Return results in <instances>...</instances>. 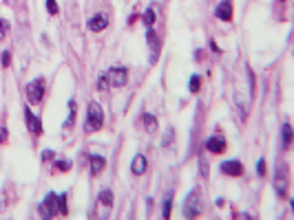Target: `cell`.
I'll return each instance as SVG.
<instances>
[{
  "instance_id": "16",
  "label": "cell",
  "mask_w": 294,
  "mask_h": 220,
  "mask_svg": "<svg viewBox=\"0 0 294 220\" xmlns=\"http://www.w3.org/2000/svg\"><path fill=\"white\" fill-rule=\"evenodd\" d=\"M157 20V7H148L146 13H144V24L146 26H153Z\"/></svg>"
},
{
  "instance_id": "19",
  "label": "cell",
  "mask_w": 294,
  "mask_h": 220,
  "mask_svg": "<svg viewBox=\"0 0 294 220\" xmlns=\"http://www.w3.org/2000/svg\"><path fill=\"white\" fill-rule=\"evenodd\" d=\"M55 170L58 172H69L71 170V161H67V158H64V161H55Z\"/></svg>"
},
{
  "instance_id": "12",
  "label": "cell",
  "mask_w": 294,
  "mask_h": 220,
  "mask_svg": "<svg viewBox=\"0 0 294 220\" xmlns=\"http://www.w3.org/2000/svg\"><path fill=\"white\" fill-rule=\"evenodd\" d=\"M25 119H27V128H29V130H31L33 134H40V132H42V123H40V119H38L29 108L25 110Z\"/></svg>"
},
{
  "instance_id": "25",
  "label": "cell",
  "mask_w": 294,
  "mask_h": 220,
  "mask_svg": "<svg viewBox=\"0 0 294 220\" xmlns=\"http://www.w3.org/2000/svg\"><path fill=\"white\" fill-rule=\"evenodd\" d=\"M257 174H259V176H263V174H266V161H263V158L257 163Z\"/></svg>"
},
{
  "instance_id": "10",
  "label": "cell",
  "mask_w": 294,
  "mask_h": 220,
  "mask_svg": "<svg viewBox=\"0 0 294 220\" xmlns=\"http://www.w3.org/2000/svg\"><path fill=\"white\" fill-rule=\"evenodd\" d=\"M221 172L226 176H241L243 174V165L239 161H223L221 163Z\"/></svg>"
},
{
  "instance_id": "8",
  "label": "cell",
  "mask_w": 294,
  "mask_h": 220,
  "mask_svg": "<svg viewBox=\"0 0 294 220\" xmlns=\"http://www.w3.org/2000/svg\"><path fill=\"white\" fill-rule=\"evenodd\" d=\"M146 167H148L146 156H144V154H135L133 161H131V172H133L135 176H142L144 172H146Z\"/></svg>"
},
{
  "instance_id": "2",
  "label": "cell",
  "mask_w": 294,
  "mask_h": 220,
  "mask_svg": "<svg viewBox=\"0 0 294 220\" xmlns=\"http://www.w3.org/2000/svg\"><path fill=\"white\" fill-rule=\"evenodd\" d=\"M102 126H104L102 108H100L98 101H91L89 108H86V126H84V130L86 132H95V130H100Z\"/></svg>"
},
{
  "instance_id": "7",
  "label": "cell",
  "mask_w": 294,
  "mask_h": 220,
  "mask_svg": "<svg viewBox=\"0 0 294 220\" xmlns=\"http://www.w3.org/2000/svg\"><path fill=\"white\" fill-rule=\"evenodd\" d=\"M214 16H217L219 20H223V22H230L232 20V0H223V2H219V7L214 9Z\"/></svg>"
},
{
  "instance_id": "5",
  "label": "cell",
  "mask_w": 294,
  "mask_h": 220,
  "mask_svg": "<svg viewBox=\"0 0 294 220\" xmlns=\"http://www.w3.org/2000/svg\"><path fill=\"white\" fill-rule=\"evenodd\" d=\"M107 79H108V86L122 88L129 82V70H126L124 66H113V68L107 70Z\"/></svg>"
},
{
  "instance_id": "26",
  "label": "cell",
  "mask_w": 294,
  "mask_h": 220,
  "mask_svg": "<svg viewBox=\"0 0 294 220\" xmlns=\"http://www.w3.org/2000/svg\"><path fill=\"white\" fill-rule=\"evenodd\" d=\"M53 150H42V161H51L53 158Z\"/></svg>"
},
{
  "instance_id": "18",
  "label": "cell",
  "mask_w": 294,
  "mask_h": 220,
  "mask_svg": "<svg viewBox=\"0 0 294 220\" xmlns=\"http://www.w3.org/2000/svg\"><path fill=\"white\" fill-rule=\"evenodd\" d=\"M100 202H102L104 207H111L113 205V192H111V189H104V192L100 194Z\"/></svg>"
},
{
  "instance_id": "20",
  "label": "cell",
  "mask_w": 294,
  "mask_h": 220,
  "mask_svg": "<svg viewBox=\"0 0 294 220\" xmlns=\"http://www.w3.org/2000/svg\"><path fill=\"white\" fill-rule=\"evenodd\" d=\"M7 31H9V22H7L5 18H0V40L7 38Z\"/></svg>"
},
{
  "instance_id": "3",
  "label": "cell",
  "mask_w": 294,
  "mask_h": 220,
  "mask_svg": "<svg viewBox=\"0 0 294 220\" xmlns=\"http://www.w3.org/2000/svg\"><path fill=\"white\" fill-rule=\"evenodd\" d=\"M201 209H204V202H201V192L195 187L186 196V200H184V216H188V218H197V216L201 214Z\"/></svg>"
},
{
  "instance_id": "9",
  "label": "cell",
  "mask_w": 294,
  "mask_h": 220,
  "mask_svg": "<svg viewBox=\"0 0 294 220\" xmlns=\"http://www.w3.org/2000/svg\"><path fill=\"white\" fill-rule=\"evenodd\" d=\"M86 26H89L91 31H104V29L108 26V18L104 16V13H95L93 18H89Z\"/></svg>"
},
{
  "instance_id": "28",
  "label": "cell",
  "mask_w": 294,
  "mask_h": 220,
  "mask_svg": "<svg viewBox=\"0 0 294 220\" xmlns=\"http://www.w3.org/2000/svg\"><path fill=\"white\" fill-rule=\"evenodd\" d=\"M9 62H11V53L5 51L2 53V66H9Z\"/></svg>"
},
{
  "instance_id": "29",
  "label": "cell",
  "mask_w": 294,
  "mask_h": 220,
  "mask_svg": "<svg viewBox=\"0 0 294 220\" xmlns=\"http://www.w3.org/2000/svg\"><path fill=\"white\" fill-rule=\"evenodd\" d=\"M210 48H213V51H214V53H221V48H219V46H217V42H214V40H210Z\"/></svg>"
},
{
  "instance_id": "23",
  "label": "cell",
  "mask_w": 294,
  "mask_h": 220,
  "mask_svg": "<svg viewBox=\"0 0 294 220\" xmlns=\"http://www.w3.org/2000/svg\"><path fill=\"white\" fill-rule=\"evenodd\" d=\"M47 9H49L51 16H58V2L55 0H47Z\"/></svg>"
},
{
  "instance_id": "11",
  "label": "cell",
  "mask_w": 294,
  "mask_h": 220,
  "mask_svg": "<svg viewBox=\"0 0 294 220\" xmlns=\"http://www.w3.org/2000/svg\"><path fill=\"white\" fill-rule=\"evenodd\" d=\"M206 150L213 154H219L226 150V141H223V136H210L208 141H206Z\"/></svg>"
},
{
  "instance_id": "22",
  "label": "cell",
  "mask_w": 294,
  "mask_h": 220,
  "mask_svg": "<svg viewBox=\"0 0 294 220\" xmlns=\"http://www.w3.org/2000/svg\"><path fill=\"white\" fill-rule=\"evenodd\" d=\"M199 84H201V77H199V75H192V77H190V92L199 90Z\"/></svg>"
},
{
  "instance_id": "24",
  "label": "cell",
  "mask_w": 294,
  "mask_h": 220,
  "mask_svg": "<svg viewBox=\"0 0 294 220\" xmlns=\"http://www.w3.org/2000/svg\"><path fill=\"white\" fill-rule=\"evenodd\" d=\"M170 207H173V200H170V198H166V202H164V214H161L164 218H168V216H170Z\"/></svg>"
},
{
  "instance_id": "6",
  "label": "cell",
  "mask_w": 294,
  "mask_h": 220,
  "mask_svg": "<svg viewBox=\"0 0 294 220\" xmlns=\"http://www.w3.org/2000/svg\"><path fill=\"white\" fill-rule=\"evenodd\" d=\"M274 185H276V192H279V196H288V165H285V163H281V165H279Z\"/></svg>"
},
{
  "instance_id": "13",
  "label": "cell",
  "mask_w": 294,
  "mask_h": 220,
  "mask_svg": "<svg viewBox=\"0 0 294 220\" xmlns=\"http://www.w3.org/2000/svg\"><path fill=\"white\" fill-rule=\"evenodd\" d=\"M104 167H107V158L100 156V154H91V174L98 176Z\"/></svg>"
},
{
  "instance_id": "21",
  "label": "cell",
  "mask_w": 294,
  "mask_h": 220,
  "mask_svg": "<svg viewBox=\"0 0 294 220\" xmlns=\"http://www.w3.org/2000/svg\"><path fill=\"white\" fill-rule=\"evenodd\" d=\"M108 88V79H107V73H102L98 77V90H107Z\"/></svg>"
},
{
  "instance_id": "17",
  "label": "cell",
  "mask_w": 294,
  "mask_h": 220,
  "mask_svg": "<svg viewBox=\"0 0 294 220\" xmlns=\"http://www.w3.org/2000/svg\"><path fill=\"white\" fill-rule=\"evenodd\" d=\"M76 110H78V106H76V101H69V117H67V123H64V126L67 128H71L73 123H76Z\"/></svg>"
},
{
  "instance_id": "1",
  "label": "cell",
  "mask_w": 294,
  "mask_h": 220,
  "mask_svg": "<svg viewBox=\"0 0 294 220\" xmlns=\"http://www.w3.org/2000/svg\"><path fill=\"white\" fill-rule=\"evenodd\" d=\"M40 214L45 218H53L58 214H67V196H58L55 192H49L47 198L40 202Z\"/></svg>"
},
{
  "instance_id": "27",
  "label": "cell",
  "mask_w": 294,
  "mask_h": 220,
  "mask_svg": "<svg viewBox=\"0 0 294 220\" xmlns=\"http://www.w3.org/2000/svg\"><path fill=\"white\" fill-rule=\"evenodd\" d=\"M7 136H9L7 134V128L0 126V143H7Z\"/></svg>"
},
{
  "instance_id": "15",
  "label": "cell",
  "mask_w": 294,
  "mask_h": 220,
  "mask_svg": "<svg viewBox=\"0 0 294 220\" xmlns=\"http://www.w3.org/2000/svg\"><path fill=\"white\" fill-rule=\"evenodd\" d=\"M281 136H283V150H288L290 143H292V126H290V123H283V128H281Z\"/></svg>"
},
{
  "instance_id": "4",
  "label": "cell",
  "mask_w": 294,
  "mask_h": 220,
  "mask_svg": "<svg viewBox=\"0 0 294 220\" xmlns=\"http://www.w3.org/2000/svg\"><path fill=\"white\" fill-rule=\"evenodd\" d=\"M42 97H45V79L36 77L33 82L27 84V99H29V104L38 106V104H42Z\"/></svg>"
},
{
  "instance_id": "14",
  "label": "cell",
  "mask_w": 294,
  "mask_h": 220,
  "mask_svg": "<svg viewBox=\"0 0 294 220\" xmlns=\"http://www.w3.org/2000/svg\"><path fill=\"white\" fill-rule=\"evenodd\" d=\"M142 121H144V128H146V132H148V134H153V132H157V128H160V126H157V119L153 117L151 112H144V114H142Z\"/></svg>"
}]
</instances>
